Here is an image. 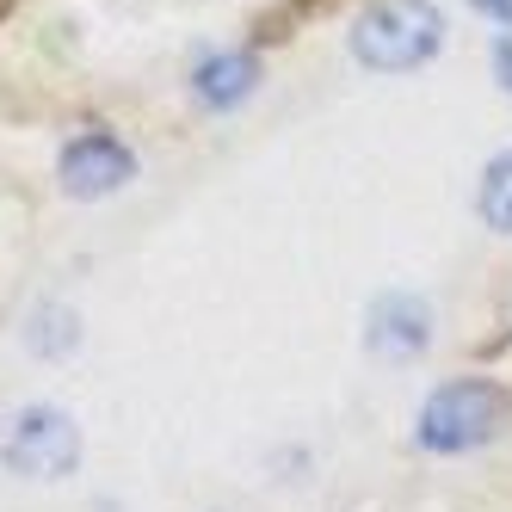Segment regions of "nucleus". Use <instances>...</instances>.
<instances>
[{"instance_id": "4", "label": "nucleus", "mask_w": 512, "mask_h": 512, "mask_svg": "<svg viewBox=\"0 0 512 512\" xmlns=\"http://www.w3.org/2000/svg\"><path fill=\"white\" fill-rule=\"evenodd\" d=\"M364 346H371L383 364H414L432 346V303L414 297V290L377 297L371 315H364Z\"/></svg>"}, {"instance_id": "6", "label": "nucleus", "mask_w": 512, "mask_h": 512, "mask_svg": "<svg viewBox=\"0 0 512 512\" xmlns=\"http://www.w3.org/2000/svg\"><path fill=\"white\" fill-rule=\"evenodd\" d=\"M253 81H260V62H253L247 50H223V56H204L198 75H192V93L204 105H216V112H229V105H241L253 93Z\"/></svg>"}, {"instance_id": "3", "label": "nucleus", "mask_w": 512, "mask_h": 512, "mask_svg": "<svg viewBox=\"0 0 512 512\" xmlns=\"http://www.w3.org/2000/svg\"><path fill=\"white\" fill-rule=\"evenodd\" d=\"M0 463L25 482H62L81 463V426L50 401H31V408L0 420Z\"/></svg>"}, {"instance_id": "9", "label": "nucleus", "mask_w": 512, "mask_h": 512, "mask_svg": "<svg viewBox=\"0 0 512 512\" xmlns=\"http://www.w3.org/2000/svg\"><path fill=\"white\" fill-rule=\"evenodd\" d=\"M494 75H500V87L512 93V31H500V44H494Z\"/></svg>"}, {"instance_id": "10", "label": "nucleus", "mask_w": 512, "mask_h": 512, "mask_svg": "<svg viewBox=\"0 0 512 512\" xmlns=\"http://www.w3.org/2000/svg\"><path fill=\"white\" fill-rule=\"evenodd\" d=\"M475 7H482L488 19H500V25H512V0H475Z\"/></svg>"}, {"instance_id": "2", "label": "nucleus", "mask_w": 512, "mask_h": 512, "mask_svg": "<svg viewBox=\"0 0 512 512\" xmlns=\"http://www.w3.org/2000/svg\"><path fill=\"white\" fill-rule=\"evenodd\" d=\"M500 420H506V395L494 383H482V377H463V383H445V389L426 395V408L414 420V438L438 457H457V451L488 445L500 432Z\"/></svg>"}, {"instance_id": "8", "label": "nucleus", "mask_w": 512, "mask_h": 512, "mask_svg": "<svg viewBox=\"0 0 512 512\" xmlns=\"http://www.w3.org/2000/svg\"><path fill=\"white\" fill-rule=\"evenodd\" d=\"M482 223L488 229H500V235H512V155H494L488 161V173H482Z\"/></svg>"}, {"instance_id": "5", "label": "nucleus", "mask_w": 512, "mask_h": 512, "mask_svg": "<svg viewBox=\"0 0 512 512\" xmlns=\"http://www.w3.org/2000/svg\"><path fill=\"white\" fill-rule=\"evenodd\" d=\"M130 179H136V155L105 130H81L62 149V192H75V198H105V192L130 186Z\"/></svg>"}, {"instance_id": "1", "label": "nucleus", "mask_w": 512, "mask_h": 512, "mask_svg": "<svg viewBox=\"0 0 512 512\" xmlns=\"http://www.w3.org/2000/svg\"><path fill=\"white\" fill-rule=\"evenodd\" d=\"M438 44H445V13H438L432 0H377V7L352 25V56L364 68H383V75L420 68Z\"/></svg>"}, {"instance_id": "7", "label": "nucleus", "mask_w": 512, "mask_h": 512, "mask_svg": "<svg viewBox=\"0 0 512 512\" xmlns=\"http://www.w3.org/2000/svg\"><path fill=\"white\" fill-rule=\"evenodd\" d=\"M25 346L38 352V358H68V352L81 346V321H75V309L38 303V309H31V327H25Z\"/></svg>"}]
</instances>
